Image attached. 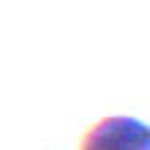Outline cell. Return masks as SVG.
I'll use <instances>...</instances> for the list:
<instances>
[{
  "instance_id": "1",
  "label": "cell",
  "mask_w": 150,
  "mask_h": 150,
  "mask_svg": "<svg viewBox=\"0 0 150 150\" xmlns=\"http://www.w3.org/2000/svg\"><path fill=\"white\" fill-rule=\"evenodd\" d=\"M79 150H150V128L139 117L112 115L85 131Z\"/></svg>"
}]
</instances>
